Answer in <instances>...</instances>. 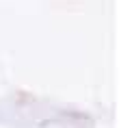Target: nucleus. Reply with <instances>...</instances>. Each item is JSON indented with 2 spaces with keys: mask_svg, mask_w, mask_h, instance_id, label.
<instances>
[]
</instances>
